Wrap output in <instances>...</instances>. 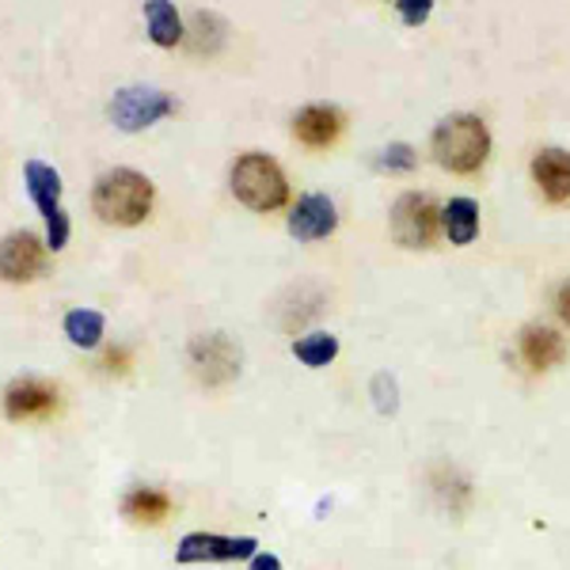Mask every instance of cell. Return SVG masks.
I'll list each match as a JSON object with an SVG mask.
<instances>
[{
  "label": "cell",
  "mask_w": 570,
  "mask_h": 570,
  "mask_svg": "<svg viewBox=\"0 0 570 570\" xmlns=\"http://www.w3.org/2000/svg\"><path fill=\"white\" fill-rule=\"evenodd\" d=\"M91 206L107 225H141L153 209V183L130 168L104 171L91 190Z\"/></svg>",
  "instance_id": "1"
},
{
  "label": "cell",
  "mask_w": 570,
  "mask_h": 570,
  "mask_svg": "<svg viewBox=\"0 0 570 570\" xmlns=\"http://www.w3.org/2000/svg\"><path fill=\"white\" fill-rule=\"evenodd\" d=\"M487 153H491V134H487L483 118H475V115H453L434 130L438 164L449 171H456V176L480 171Z\"/></svg>",
  "instance_id": "2"
},
{
  "label": "cell",
  "mask_w": 570,
  "mask_h": 570,
  "mask_svg": "<svg viewBox=\"0 0 570 570\" xmlns=\"http://www.w3.org/2000/svg\"><path fill=\"white\" fill-rule=\"evenodd\" d=\"M233 195L244 202L247 209H259V214H271V209L285 206L289 198V183H285L282 168L263 153H247L236 160L233 168Z\"/></svg>",
  "instance_id": "3"
},
{
  "label": "cell",
  "mask_w": 570,
  "mask_h": 570,
  "mask_svg": "<svg viewBox=\"0 0 570 570\" xmlns=\"http://www.w3.org/2000/svg\"><path fill=\"white\" fill-rule=\"evenodd\" d=\"M438 206L426 195H403L392 209V236L400 247H430L438 240Z\"/></svg>",
  "instance_id": "4"
},
{
  "label": "cell",
  "mask_w": 570,
  "mask_h": 570,
  "mask_svg": "<svg viewBox=\"0 0 570 570\" xmlns=\"http://www.w3.org/2000/svg\"><path fill=\"white\" fill-rule=\"evenodd\" d=\"M171 110H176V99L164 96V91H156V88H122L115 96V104H110V118H115V126H122L126 134H137V130H145V126L168 118Z\"/></svg>",
  "instance_id": "5"
},
{
  "label": "cell",
  "mask_w": 570,
  "mask_h": 570,
  "mask_svg": "<svg viewBox=\"0 0 570 570\" xmlns=\"http://www.w3.org/2000/svg\"><path fill=\"white\" fill-rule=\"evenodd\" d=\"M259 551L255 537H214V532H190L183 537L176 551L179 563H228V559H244Z\"/></svg>",
  "instance_id": "6"
},
{
  "label": "cell",
  "mask_w": 570,
  "mask_h": 570,
  "mask_svg": "<svg viewBox=\"0 0 570 570\" xmlns=\"http://www.w3.org/2000/svg\"><path fill=\"white\" fill-rule=\"evenodd\" d=\"M42 271V244L35 233H12L0 240V278L31 282Z\"/></svg>",
  "instance_id": "7"
},
{
  "label": "cell",
  "mask_w": 570,
  "mask_h": 570,
  "mask_svg": "<svg viewBox=\"0 0 570 570\" xmlns=\"http://www.w3.org/2000/svg\"><path fill=\"white\" fill-rule=\"evenodd\" d=\"M53 407H58V392H53L46 381H35V376L12 381L4 392V411H8V419H16V422L50 415Z\"/></svg>",
  "instance_id": "8"
},
{
  "label": "cell",
  "mask_w": 570,
  "mask_h": 570,
  "mask_svg": "<svg viewBox=\"0 0 570 570\" xmlns=\"http://www.w3.org/2000/svg\"><path fill=\"white\" fill-rule=\"evenodd\" d=\"M335 225H338L335 206H331V198L324 195H305L289 217V233L297 236V240H324V236L335 233Z\"/></svg>",
  "instance_id": "9"
},
{
  "label": "cell",
  "mask_w": 570,
  "mask_h": 570,
  "mask_svg": "<svg viewBox=\"0 0 570 570\" xmlns=\"http://www.w3.org/2000/svg\"><path fill=\"white\" fill-rule=\"evenodd\" d=\"M293 134H297V141H305L308 149H327V145L343 134V115H338L335 107L312 104L293 118Z\"/></svg>",
  "instance_id": "10"
},
{
  "label": "cell",
  "mask_w": 570,
  "mask_h": 570,
  "mask_svg": "<svg viewBox=\"0 0 570 570\" xmlns=\"http://www.w3.org/2000/svg\"><path fill=\"white\" fill-rule=\"evenodd\" d=\"M532 179L551 202L570 198V153L567 149H540L532 156Z\"/></svg>",
  "instance_id": "11"
},
{
  "label": "cell",
  "mask_w": 570,
  "mask_h": 570,
  "mask_svg": "<svg viewBox=\"0 0 570 570\" xmlns=\"http://www.w3.org/2000/svg\"><path fill=\"white\" fill-rule=\"evenodd\" d=\"M521 357L529 362V370H551V365H559L567 357V343L559 331H551L544 324H532L521 331Z\"/></svg>",
  "instance_id": "12"
},
{
  "label": "cell",
  "mask_w": 570,
  "mask_h": 570,
  "mask_svg": "<svg viewBox=\"0 0 570 570\" xmlns=\"http://www.w3.org/2000/svg\"><path fill=\"white\" fill-rule=\"evenodd\" d=\"M27 195H31L35 206L42 209L46 220H53V217L61 214V206H58V198H61V176L50 168V164H42V160L27 164Z\"/></svg>",
  "instance_id": "13"
},
{
  "label": "cell",
  "mask_w": 570,
  "mask_h": 570,
  "mask_svg": "<svg viewBox=\"0 0 570 570\" xmlns=\"http://www.w3.org/2000/svg\"><path fill=\"white\" fill-rule=\"evenodd\" d=\"M171 510V499L164 491H153V487H137V491L126 494L122 513L137 525H160Z\"/></svg>",
  "instance_id": "14"
},
{
  "label": "cell",
  "mask_w": 570,
  "mask_h": 570,
  "mask_svg": "<svg viewBox=\"0 0 570 570\" xmlns=\"http://www.w3.org/2000/svg\"><path fill=\"white\" fill-rule=\"evenodd\" d=\"M441 225H445V236L453 244H472L475 233H480V206L472 198H453L441 214Z\"/></svg>",
  "instance_id": "15"
},
{
  "label": "cell",
  "mask_w": 570,
  "mask_h": 570,
  "mask_svg": "<svg viewBox=\"0 0 570 570\" xmlns=\"http://www.w3.org/2000/svg\"><path fill=\"white\" fill-rule=\"evenodd\" d=\"M145 20H149V35H153L156 46L183 42V20L176 12V4H168V0H153V4H145Z\"/></svg>",
  "instance_id": "16"
},
{
  "label": "cell",
  "mask_w": 570,
  "mask_h": 570,
  "mask_svg": "<svg viewBox=\"0 0 570 570\" xmlns=\"http://www.w3.org/2000/svg\"><path fill=\"white\" fill-rule=\"evenodd\" d=\"M104 327H107V320L91 308H72L66 316V335H69V343H77V346H96L99 338H104Z\"/></svg>",
  "instance_id": "17"
},
{
  "label": "cell",
  "mask_w": 570,
  "mask_h": 570,
  "mask_svg": "<svg viewBox=\"0 0 570 570\" xmlns=\"http://www.w3.org/2000/svg\"><path fill=\"white\" fill-rule=\"evenodd\" d=\"M293 354H297L305 365H312V370H320V365L335 362L338 338L327 335V331H316V335H308V338H297V343H293Z\"/></svg>",
  "instance_id": "18"
},
{
  "label": "cell",
  "mask_w": 570,
  "mask_h": 570,
  "mask_svg": "<svg viewBox=\"0 0 570 570\" xmlns=\"http://www.w3.org/2000/svg\"><path fill=\"white\" fill-rule=\"evenodd\" d=\"M381 168H389V171L415 168V153H411V145H389V149L381 153Z\"/></svg>",
  "instance_id": "19"
},
{
  "label": "cell",
  "mask_w": 570,
  "mask_h": 570,
  "mask_svg": "<svg viewBox=\"0 0 570 570\" xmlns=\"http://www.w3.org/2000/svg\"><path fill=\"white\" fill-rule=\"evenodd\" d=\"M430 8H434L430 0H400V16H403V23H411V27L426 20Z\"/></svg>",
  "instance_id": "20"
},
{
  "label": "cell",
  "mask_w": 570,
  "mask_h": 570,
  "mask_svg": "<svg viewBox=\"0 0 570 570\" xmlns=\"http://www.w3.org/2000/svg\"><path fill=\"white\" fill-rule=\"evenodd\" d=\"M252 570H282L278 556H271V551H259V556L252 559Z\"/></svg>",
  "instance_id": "21"
},
{
  "label": "cell",
  "mask_w": 570,
  "mask_h": 570,
  "mask_svg": "<svg viewBox=\"0 0 570 570\" xmlns=\"http://www.w3.org/2000/svg\"><path fill=\"white\" fill-rule=\"evenodd\" d=\"M556 308H559V316H563V324L570 327V285H563V289H559Z\"/></svg>",
  "instance_id": "22"
}]
</instances>
